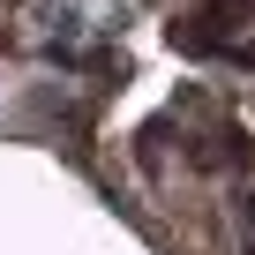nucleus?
Here are the masks:
<instances>
[{
	"label": "nucleus",
	"mask_w": 255,
	"mask_h": 255,
	"mask_svg": "<svg viewBox=\"0 0 255 255\" xmlns=\"http://www.w3.org/2000/svg\"><path fill=\"white\" fill-rule=\"evenodd\" d=\"M248 218H255V203H248Z\"/></svg>",
	"instance_id": "1"
}]
</instances>
